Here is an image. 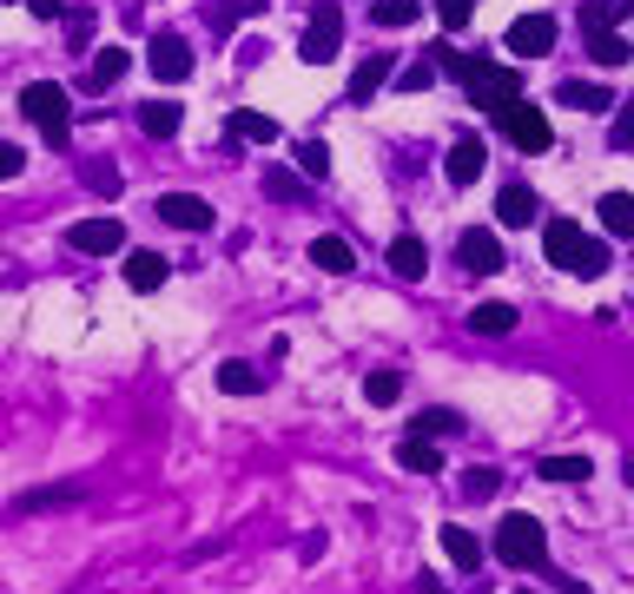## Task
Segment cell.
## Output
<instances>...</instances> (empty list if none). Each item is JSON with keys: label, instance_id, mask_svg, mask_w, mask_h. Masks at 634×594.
I'll return each instance as SVG.
<instances>
[{"label": "cell", "instance_id": "obj_1", "mask_svg": "<svg viewBox=\"0 0 634 594\" xmlns=\"http://www.w3.org/2000/svg\"><path fill=\"white\" fill-rule=\"evenodd\" d=\"M542 251H549V264L569 271V278H602V271H609V245L589 238L576 218H549V225H542Z\"/></svg>", "mask_w": 634, "mask_h": 594}, {"label": "cell", "instance_id": "obj_2", "mask_svg": "<svg viewBox=\"0 0 634 594\" xmlns=\"http://www.w3.org/2000/svg\"><path fill=\"white\" fill-rule=\"evenodd\" d=\"M20 112L46 132V145H66V132H73V99H66V86H53V79L20 86Z\"/></svg>", "mask_w": 634, "mask_h": 594}, {"label": "cell", "instance_id": "obj_3", "mask_svg": "<svg viewBox=\"0 0 634 594\" xmlns=\"http://www.w3.org/2000/svg\"><path fill=\"white\" fill-rule=\"evenodd\" d=\"M496 562L503 569H542L549 562V529L536 516H503L496 529Z\"/></svg>", "mask_w": 634, "mask_h": 594}, {"label": "cell", "instance_id": "obj_4", "mask_svg": "<svg viewBox=\"0 0 634 594\" xmlns=\"http://www.w3.org/2000/svg\"><path fill=\"white\" fill-rule=\"evenodd\" d=\"M337 53H344V7H331V0H324V7H318V13L304 20L298 60H304V66H331Z\"/></svg>", "mask_w": 634, "mask_h": 594}, {"label": "cell", "instance_id": "obj_5", "mask_svg": "<svg viewBox=\"0 0 634 594\" xmlns=\"http://www.w3.org/2000/svg\"><path fill=\"white\" fill-rule=\"evenodd\" d=\"M496 119H503V132H509V145H516V152H549V145H556V126H549V112H542V106H529V99L503 106Z\"/></svg>", "mask_w": 634, "mask_h": 594}, {"label": "cell", "instance_id": "obj_6", "mask_svg": "<svg viewBox=\"0 0 634 594\" xmlns=\"http://www.w3.org/2000/svg\"><path fill=\"white\" fill-rule=\"evenodd\" d=\"M463 93H470V106H483V112H503V106H516V99H523V73L490 60V66H483V73H476Z\"/></svg>", "mask_w": 634, "mask_h": 594}, {"label": "cell", "instance_id": "obj_7", "mask_svg": "<svg viewBox=\"0 0 634 594\" xmlns=\"http://www.w3.org/2000/svg\"><path fill=\"white\" fill-rule=\"evenodd\" d=\"M152 212H159V225H172V231H212V198H198V192H159L152 198Z\"/></svg>", "mask_w": 634, "mask_h": 594}, {"label": "cell", "instance_id": "obj_8", "mask_svg": "<svg viewBox=\"0 0 634 594\" xmlns=\"http://www.w3.org/2000/svg\"><path fill=\"white\" fill-rule=\"evenodd\" d=\"M503 46H509V53H523V60L556 53V13H516V20H509V33H503Z\"/></svg>", "mask_w": 634, "mask_h": 594}, {"label": "cell", "instance_id": "obj_9", "mask_svg": "<svg viewBox=\"0 0 634 594\" xmlns=\"http://www.w3.org/2000/svg\"><path fill=\"white\" fill-rule=\"evenodd\" d=\"M146 66H152V79H165V86L192 79V40H185V33H159V40L146 46Z\"/></svg>", "mask_w": 634, "mask_h": 594}, {"label": "cell", "instance_id": "obj_10", "mask_svg": "<svg viewBox=\"0 0 634 594\" xmlns=\"http://www.w3.org/2000/svg\"><path fill=\"white\" fill-rule=\"evenodd\" d=\"M66 245L86 258H112V251H126V225L119 218H79V225H66Z\"/></svg>", "mask_w": 634, "mask_h": 594}, {"label": "cell", "instance_id": "obj_11", "mask_svg": "<svg viewBox=\"0 0 634 594\" xmlns=\"http://www.w3.org/2000/svg\"><path fill=\"white\" fill-rule=\"evenodd\" d=\"M456 264H463L470 278H490V271H503V238H496V231H483V225H470V231L456 238Z\"/></svg>", "mask_w": 634, "mask_h": 594}, {"label": "cell", "instance_id": "obj_12", "mask_svg": "<svg viewBox=\"0 0 634 594\" xmlns=\"http://www.w3.org/2000/svg\"><path fill=\"white\" fill-rule=\"evenodd\" d=\"M483 165H490V145H483L476 132H463V139L450 145V159H443V179H450V185H476Z\"/></svg>", "mask_w": 634, "mask_h": 594}, {"label": "cell", "instance_id": "obj_13", "mask_svg": "<svg viewBox=\"0 0 634 594\" xmlns=\"http://www.w3.org/2000/svg\"><path fill=\"white\" fill-rule=\"evenodd\" d=\"M225 139H232V145H278V119H271V112L238 106V112L225 119Z\"/></svg>", "mask_w": 634, "mask_h": 594}, {"label": "cell", "instance_id": "obj_14", "mask_svg": "<svg viewBox=\"0 0 634 594\" xmlns=\"http://www.w3.org/2000/svg\"><path fill=\"white\" fill-rule=\"evenodd\" d=\"M390 79H397V60H390V53H370V60H364V66L351 73V86H344V99H351V106H364V99H370L377 86H390Z\"/></svg>", "mask_w": 634, "mask_h": 594}, {"label": "cell", "instance_id": "obj_15", "mask_svg": "<svg viewBox=\"0 0 634 594\" xmlns=\"http://www.w3.org/2000/svg\"><path fill=\"white\" fill-rule=\"evenodd\" d=\"M165 278H172V264H165L159 251H126V291L146 298V291H159Z\"/></svg>", "mask_w": 634, "mask_h": 594}, {"label": "cell", "instance_id": "obj_16", "mask_svg": "<svg viewBox=\"0 0 634 594\" xmlns=\"http://www.w3.org/2000/svg\"><path fill=\"white\" fill-rule=\"evenodd\" d=\"M556 106H576V112H609V106H622V99H609V86H595V79H562V86H556Z\"/></svg>", "mask_w": 634, "mask_h": 594}, {"label": "cell", "instance_id": "obj_17", "mask_svg": "<svg viewBox=\"0 0 634 594\" xmlns=\"http://www.w3.org/2000/svg\"><path fill=\"white\" fill-rule=\"evenodd\" d=\"M179 126H185V106H172V99H146L139 106V132L146 139H172Z\"/></svg>", "mask_w": 634, "mask_h": 594}, {"label": "cell", "instance_id": "obj_18", "mask_svg": "<svg viewBox=\"0 0 634 594\" xmlns=\"http://www.w3.org/2000/svg\"><path fill=\"white\" fill-rule=\"evenodd\" d=\"M496 218H503V225H529V218H542V198H536L529 185H503V192H496Z\"/></svg>", "mask_w": 634, "mask_h": 594}, {"label": "cell", "instance_id": "obj_19", "mask_svg": "<svg viewBox=\"0 0 634 594\" xmlns=\"http://www.w3.org/2000/svg\"><path fill=\"white\" fill-rule=\"evenodd\" d=\"M390 271H397V278H423V271H430V245H423L417 231L390 238Z\"/></svg>", "mask_w": 634, "mask_h": 594}, {"label": "cell", "instance_id": "obj_20", "mask_svg": "<svg viewBox=\"0 0 634 594\" xmlns=\"http://www.w3.org/2000/svg\"><path fill=\"white\" fill-rule=\"evenodd\" d=\"M126 66H132V60H126V46H99V53H93V66H86V86H93V93H106V86H119V79H126Z\"/></svg>", "mask_w": 634, "mask_h": 594}, {"label": "cell", "instance_id": "obj_21", "mask_svg": "<svg viewBox=\"0 0 634 594\" xmlns=\"http://www.w3.org/2000/svg\"><path fill=\"white\" fill-rule=\"evenodd\" d=\"M218 390H225V397H258V390H265V370L245 364V357H232V364H218Z\"/></svg>", "mask_w": 634, "mask_h": 594}, {"label": "cell", "instance_id": "obj_22", "mask_svg": "<svg viewBox=\"0 0 634 594\" xmlns=\"http://www.w3.org/2000/svg\"><path fill=\"white\" fill-rule=\"evenodd\" d=\"M397 463H404L410 476H437V469H443V450H437L430 436H404V443H397Z\"/></svg>", "mask_w": 634, "mask_h": 594}, {"label": "cell", "instance_id": "obj_23", "mask_svg": "<svg viewBox=\"0 0 634 594\" xmlns=\"http://www.w3.org/2000/svg\"><path fill=\"white\" fill-rule=\"evenodd\" d=\"M443 555H450L463 575H476V569H483V542H476L463 522H450V529H443Z\"/></svg>", "mask_w": 634, "mask_h": 594}, {"label": "cell", "instance_id": "obj_24", "mask_svg": "<svg viewBox=\"0 0 634 594\" xmlns=\"http://www.w3.org/2000/svg\"><path fill=\"white\" fill-rule=\"evenodd\" d=\"M602 231L609 238H634V192H602Z\"/></svg>", "mask_w": 634, "mask_h": 594}, {"label": "cell", "instance_id": "obj_25", "mask_svg": "<svg viewBox=\"0 0 634 594\" xmlns=\"http://www.w3.org/2000/svg\"><path fill=\"white\" fill-rule=\"evenodd\" d=\"M311 264H318V271H331V278H344V271H357V258H351V245H344V238H331V231H324V238H311Z\"/></svg>", "mask_w": 634, "mask_h": 594}, {"label": "cell", "instance_id": "obj_26", "mask_svg": "<svg viewBox=\"0 0 634 594\" xmlns=\"http://www.w3.org/2000/svg\"><path fill=\"white\" fill-rule=\"evenodd\" d=\"M470 331H483V337H509V331H516V304H503V298L476 304V311H470Z\"/></svg>", "mask_w": 634, "mask_h": 594}, {"label": "cell", "instance_id": "obj_27", "mask_svg": "<svg viewBox=\"0 0 634 594\" xmlns=\"http://www.w3.org/2000/svg\"><path fill=\"white\" fill-rule=\"evenodd\" d=\"M536 476H542V483H589L595 469H589V456H542Z\"/></svg>", "mask_w": 634, "mask_h": 594}, {"label": "cell", "instance_id": "obj_28", "mask_svg": "<svg viewBox=\"0 0 634 594\" xmlns=\"http://www.w3.org/2000/svg\"><path fill=\"white\" fill-rule=\"evenodd\" d=\"M73 503H86V483H60V489H26V496H20V509H73Z\"/></svg>", "mask_w": 634, "mask_h": 594}, {"label": "cell", "instance_id": "obj_29", "mask_svg": "<svg viewBox=\"0 0 634 594\" xmlns=\"http://www.w3.org/2000/svg\"><path fill=\"white\" fill-rule=\"evenodd\" d=\"M370 20L390 26V33H397V26H417V20H423V0H370Z\"/></svg>", "mask_w": 634, "mask_h": 594}, {"label": "cell", "instance_id": "obj_30", "mask_svg": "<svg viewBox=\"0 0 634 594\" xmlns=\"http://www.w3.org/2000/svg\"><path fill=\"white\" fill-rule=\"evenodd\" d=\"M265 198H278V205H298V198H304V179H298L291 165H265Z\"/></svg>", "mask_w": 634, "mask_h": 594}, {"label": "cell", "instance_id": "obj_31", "mask_svg": "<svg viewBox=\"0 0 634 594\" xmlns=\"http://www.w3.org/2000/svg\"><path fill=\"white\" fill-rule=\"evenodd\" d=\"M79 185H86V192H99V198H119V185H126V179H119V165L86 159V165H79Z\"/></svg>", "mask_w": 634, "mask_h": 594}, {"label": "cell", "instance_id": "obj_32", "mask_svg": "<svg viewBox=\"0 0 634 594\" xmlns=\"http://www.w3.org/2000/svg\"><path fill=\"white\" fill-rule=\"evenodd\" d=\"M397 397H404V377H397V370H370V377H364V403H377V410H390Z\"/></svg>", "mask_w": 634, "mask_h": 594}, {"label": "cell", "instance_id": "obj_33", "mask_svg": "<svg viewBox=\"0 0 634 594\" xmlns=\"http://www.w3.org/2000/svg\"><path fill=\"white\" fill-rule=\"evenodd\" d=\"M628 7H634V0H589V7H582V33H609Z\"/></svg>", "mask_w": 634, "mask_h": 594}, {"label": "cell", "instance_id": "obj_34", "mask_svg": "<svg viewBox=\"0 0 634 594\" xmlns=\"http://www.w3.org/2000/svg\"><path fill=\"white\" fill-rule=\"evenodd\" d=\"M589 60H595V66H622V60H628V40H622L615 26H609V33H589Z\"/></svg>", "mask_w": 634, "mask_h": 594}, {"label": "cell", "instance_id": "obj_35", "mask_svg": "<svg viewBox=\"0 0 634 594\" xmlns=\"http://www.w3.org/2000/svg\"><path fill=\"white\" fill-rule=\"evenodd\" d=\"M437 73H443L437 60H410V66H397V86H404V93H430Z\"/></svg>", "mask_w": 634, "mask_h": 594}, {"label": "cell", "instance_id": "obj_36", "mask_svg": "<svg viewBox=\"0 0 634 594\" xmlns=\"http://www.w3.org/2000/svg\"><path fill=\"white\" fill-rule=\"evenodd\" d=\"M298 165H304V179H331V145L324 139H304L298 145Z\"/></svg>", "mask_w": 634, "mask_h": 594}, {"label": "cell", "instance_id": "obj_37", "mask_svg": "<svg viewBox=\"0 0 634 594\" xmlns=\"http://www.w3.org/2000/svg\"><path fill=\"white\" fill-rule=\"evenodd\" d=\"M496 489H503V469H470V476H463V496H470V503H490Z\"/></svg>", "mask_w": 634, "mask_h": 594}, {"label": "cell", "instance_id": "obj_38", "mask_svg": "<svg viewBox=\"0 0 634 594\" xmlns=\"http://www.w3.org/2000/svg\"><path fill=\"white\" fill-rule=\"evenodd\" d=\"M456 430H463L456 410H423V423H417V436H456Z\"/></svg>", "mask_w": 634, "mask_h": 594}, {"label": "cell", "instance_id": "obj_39", "mask_svg": "<svg viewBox=\"0 0 634 594\" xmlns=\"http://www.w3.org/2000/svg\"><path fill=\"white\" fill-rule=\"evenodd\" d=\"M470 13H476V0H437V20H443V33H463V26H470Z\"/></svg>", "mask_w": 634, "mask_h": 594}, {"label": "cell", "instance_id": "obj_40", "mask_svg": "<svg viewBox=\"0 0 634 594\" xmlns=\"http://www.w3.org/2000/svg\"><path fill=\"white\" fill-rule=\"evenodd\" d=\"M609 145H615V152L634 145V99H622V112H615V126H609Z\"/></svg>", "mask_w": 634, "mask_h": 594}, {"label": "cell", "instance_id": "obj_41", "mask_svg": "<svg viewBox=\"0 0 634 594\" xmlns=\"http://www.w3.org/2000/svg\"><path fill=\"white\" fill-rule=\"evenodd\" d=\"M20 165H26V152H20L13 139H0V185H7V179H20Z\"/></svg>", "mask_w": 634, "mask_h": 594}, {"label": "cell", "instance_id": "obj_42", "mask_svg": "<svg viewBox=\"0 0 634 594\" xmlns=\"http://www.w3.org/2000/svg\"><path fill=\"white\" fill-rule=\"evenodd\" d=\"M66 33H73V46H86V33H93V13H73V20H66Z\"/></svg>", "mask_w": 634, "mask_h": 594}, {"label": "cell", "instance_id": "obj_43", "mask_svg": "<svg viewBox=\"0 0 634 594\" xmlns=\"http://www.w3.org/2000/svg\"><path fill=\"white\" fill-rule=\"evenodd\" d=\"M20 7H26L33 20H60V0H20Z\"/></svg>", "mask_w": 634, "mask_h": 594}, {"label": "cell", "instance_id": "obj_44", "mask_svg": "<svg viewBox=\"0 0 634 594\" xmlns=\"http://www.w3.org/2000/svg\"><path fill=\"white\" fill-rule=\"evenodd\" d=\"M628 489H634V456H628Z\"/></svg>", "mask_w": 634, "mask_h": 594}, {"label": "cell", "instance_id": "obj_45", "mask_svg": "<svg viewBox=\"0 0 634 594\" xmlns=\"http://www.w3.org/2000/svg\"><path fill=\"white\" fill-rule=\"evenodd\" d=\"M516 594H529V588H516Z\"/></svg>", "mask_w": 634, "mask_h": 594}]
</instances>
